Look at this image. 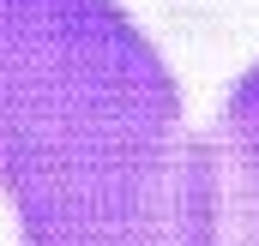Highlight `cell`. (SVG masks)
I'll return each instance as SVG.
<instances>
[{"label":"cell","instance_id":"obj_1","mask_svg":"<svg viewBox=\"0 0 259 246\" xmlns=\"http://www.w3.org/2000/svg\"><path fill=\"white\" fill-rule=\"evenodd\" d=\"M0 246H199V132L121 0H0Z\"/></svg>","mask_w":259,"mask_h":246},{"label":"cell","instance_id":"obj_2","mask_svg":"<svg viewBox=\"0 0 259 246\" xmlns=\"http://www.w3.org/2000/svg\"><path fill=\"white\" fill-rule=\"evenodd\" d=\"M199 246H259V60L199 132Z\"/></svg>","mask_w":259,"mask_h":246}]
</instances>
